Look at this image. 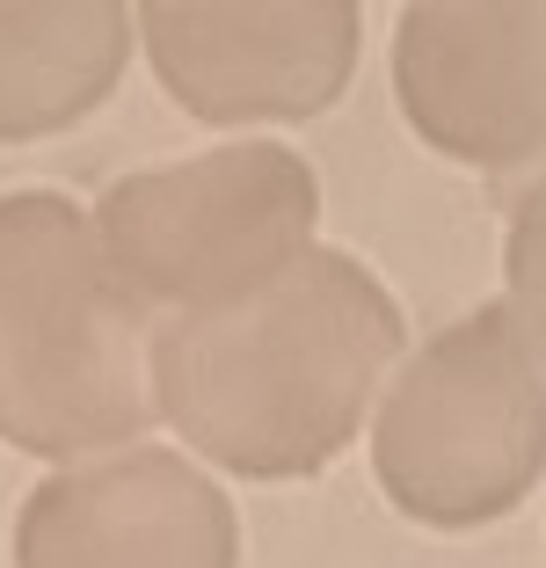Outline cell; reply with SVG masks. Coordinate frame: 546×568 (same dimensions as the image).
<instances>
[{
	"instance_id": "obj_5",
	"label": "cell",
	"mask_w": 546,
	"mask_h": 568,
	"mask_svg": "<svg viewBox=\"0 0 546 568\" xmlns=\"http://www.w3.org/2000/svg\"><path fill=\"white\" fill-rule=\"evenodd\" d=\"M139 37L161 88L204 124L321 118L357 73V0H146Z\"/></svg>"
},
{
	"instance_id": "obj_7",
	"label": "cell",
	"mask_w": 546,
	"mask_h": 568,
	"mask_svg": "<svg viewBox=\"0 0 546 568\" xmlns=\"http://www.w3.org/2000/svg\"><path fill=\"white\" fill-rule=\"evenodd\" d=\"M241 525L212 474L168 445L59 467L16 518V568H233Z\"/></svg>"
},
{
	"instance_id": "obj_1",
	"label": "cell",
	"mask_w": 546,
	"mask_h": 568,
	"mask_svg": "<svg viewBox=\"0 0 546 568\" xmlns=\"http://www.w3.org/2000/svg\"><path fill=\"white\" fill-rule=\"evenodd\" d=\"M401 306L357 255L306 248L277 284L153 328V402L241 481L321 474L394 372Z\"/></svg>"
},
{
	"instance_id": "obj_2",
	"label": "cell",
	"mask_w": 546,
	"mask_h": 568,
	"mask_svg": "<svg viewBox=\"0 0 546 568\" xmlns=\"http://www.w3.org/2000/svg\"><path fill=\"white\" fill-rule=\"evenodd\" d=\"M146 306L59 190L0 197V437L37 459L132 452L153 430Z\"/></svg>"
},
{
	"instance_id": "obj_4",
	"label": "cell",
	"mask_w": 546,
	"mask_h": 568,
	"mask_svg": "<svg viewBox=\"0 0 546 568\" xmlns=\"http://www.w3.org/2000/svg\"><path fill=\"white\" fill-rule=\"evenodd\" d=\"M314 168L277 139H233L175 168L117 175L95 204V234L132 300L182 321L277 284L314 248Z\"/></svg>"
},
{
	"instance_id": "obj_9",
	"label": "cell",
	"mask_w": 546,
	"mask_h": 568,
	"mask_svg": "<svg viewBox=\"0 0 546 568\" xmlns=\"http://www.w3.org/2000/svg\"><path fill=\"white\" fill-rule=\"evenodd\" d=\"M503 284H510V321L525 335V351L546 365V175L517 197L510 234H503Z\"/></svg>"
},
{
	"instance_id": "obj_6",
	"label": "cell",
	"mask_w": 546,
	"mask_h": 568,
	"mask_svg": "<svg viewBox=\"0 0 546 568\" xmlns=\"http://www.w3.org/2000/svg\"><path fill=\"white\" fill-rule=\"evenodd\" d=\"M394 95L415 139L466 168L546 146V0H415L394 22Z\"/></svg>"
},
{
	"instance_id": "obj_3",
	"label": "cell",
	"mask_w": 546,
	"mask_h": 568,
	"mask_svg": "<svg viewBox=\"0 0 546 568\" xmlns=\"http://www.w3.org/2000/svg\"><path fill=\"white\" fill-rule=\"evenodd\" d=\"M372 474L431 532L496 525L546 474V365L510 306H474L394 372L372 423Z\"/></svg>"
},
{
	"instance_id": "obj_8",
	"label": "cell",
	"mask_w": 546,
	"mask_h": 568,
	"mask_svg": "<svg viewBox=\"0 0 546 568\" xmlns=\"http://www.w3.org/2000/svg\"><path fill=\"white\" fill-rule=\"evenodd\" d=\"M132 30L117 0H0V146L81 124L124 81Z\"/></svg>"
}]
</instances>
